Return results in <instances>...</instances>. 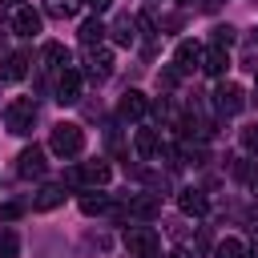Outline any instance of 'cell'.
<instances>
[{
    "label": "cell",
    "mask_w": 258,
    "mask_h": 258,
    "mask_svg": "<svg viewBox=\"0 0 258 258\" xmlns=\"http://www.w3.org/2000/svg\"><path fill=\"white\" fill-rule=\"evenodd\" d=\"M250 258H258V246H254V254H250Z\"/></svg>",
    "instance_id": "4dcf8cb0"
},
{
    "label": "cell",
    "mask_w": 258,
    "mask_h": 258,
    "mask_svg": "<svg viewBox=\"0 0 258 258\" xmlns=\"http://www.w3.org/2000/svg\"><path fill=\"white\" fill-rule=\"evenodd\" d=\"M181 4H194V0H181Z\"/></svg>",
    "instance_id": "1f68e13d"
},
{
    "label": "cell",
    "mask_w": 258,
    "mask_h": 258,
    "mask_svg": "<svg viewBox=\"0 0 258 258\" xmlns=\"http://www.w3.org/2000/svg\"><path fill=\"white\" fill-rule=\"evenodd\" d=\"M60 202H64V185H44V189L32 198V210H36V214H44V210H56Z\"/></svg>",
    "instance_id": "4fadbf2b"
},
{
    "label": "cell",
    "mask_w": 258,
    "mask_h": 258,
    "mask_svg": "<svg viewBox=\"0 0 258 258\" xmlns=\"http://www.w3.org/2000/svg\"><path fill=\"white\" fill-rule=\"evenodd\" d=\"M0 4H4V8H12V12L20 8V0H0Z\"/></svg>",
    "instance_id": "f1b7e54d"
},
{
    "label": "cell",
    "mask_w": 258,
    "mask_h": 258,
    "mask_svg": "<svg viewBox=\"0 0 258 258\" xmlns=\"http://www.w3.org/2000/svg\"><path fill=\"white\" fill-rule=\"evenodd\" d=\"M81 4H89V8H93V12H105V8H109V4H113V0H81Z\"/></svg>",
    "instance_id": "83f0119b"
},
{
    "label": "cell",
    "mask_w": 258,
    "mask_h": 258,
    "mask_svg": "<svg viewBox=\"0 0 258 258\" xmlns=\"http://www.w3.org/2000/svg\"><path fill=\"white\" fill-rule=\"evenodd\" d=\"M242 141H246V145H250V149H258V125H250V129H246V133H242Z\"/></svg>",
    "instance_id": "4316f807"
},
{
    "label": "cell",
    "mask_w": 258,
    "mask_h": 258,
    "mask_svg": "<svg viewBox=\"0 0 258 258\" xmlns=\"http://www.w3.org/2000/svg\"><path fill=\"white\" fill-rule=\"evenodd\" d=\"M230 44H234V28L230 24H218L214 28V48H230Z\"/></svg>",
    "instance_id": "d4e9b609"
},
{
    "label": "cell",
    "mask_w": 258,
    "mask_h": 258,
    "mask_svg": "<svg viewBox=\"0 0 258 258\" xmlns=\"http://www.w3.org/2000/svg\"><path fill=\"white\" fill-rule=\"evenodd\" d=\"M113 177V169H109V161H85V165H77L73 173H69V181H77V185H89V189H97V185H105Z\"/></svg>",
    "instance_id": "5b68a950"
},
{
    "label": "cell",
    "mask_w": 258,
    "mask_h": 258,
    "mask_svg": "<svg viewBox=\"0 0 258 258\" xmlns=\"http://www.w3.org/2000/svg\"><path fill=\"white\" fill-rule=\"evenodd\" d=\"M105 32H109V28L101 24V16H89V20L81 24V44H85V48H93V44H101V40H105Z\"/></svg>",
    "instance_id": "9a60e30c"
},
{
    "label": "cell",
    "mask_w": 258,
    "mask_h": 258,
    "mask_svg": "<svg viewBox=\"0 0 258 258\" xmlns=\"http://www.w3.org/2000/svg\"><path fill=\"white\" fill-rule=\"evenodd\" d=\"M105 210H113V202L105 198V194H81V214H105Z\"/></svg>",
    "instance_id": "d6986e66"
},
{
    "label": "cell",
    "mask_w": 258,
    "mask_h": 258,
    "mask_svg": "<svg viewBox=\"0 0 258 258\" xmlns=\"http://www.w3.org/2000/svg\"><path fill=\"white\" fill-rule=\"evenodd\" d=\"M40 60H44V69H69V48L64 44H44Z\"/></svg>",
    "instance_id": "e0dca14e"
},
{
    "label": "cell",
    "mask_w": 258,
    "mask_h": 258,
    "mask_svg": "<svg viewBox=\"0 0 258 258\" xmlns=\"http://www.w3.org/2000/svg\"><path fill=\"white\" fill-rule=\"evenodd\" d=\"M214 109H218L222 117L242 113V109H246V89H242V85H234V81H222V85L214 89Z\"/></svg>",
    "instance_id": "277c9868"
},
{
    "label": "cell",
    "mask_w": 258,
    "mask_h": 258,
    "mask_svg": "<svg viewBox=\"0 0 258 258\" xmlns=\"http://www.w3.org/2000/svg\"><path fill=\"white\" fill-rule=\"evenodd\" d=\"M20 214H24V206H20V202H4V206H0V218H4V222L20 218Z\"/></svg>",
    "instance_id": "484cf974"
},
{
    "label": "cell",
    "mask_w": 258,
    "mask_h": 258,
    "mask_svg": "<svg viewBox=\"0 0 258 258\" xmlns=\"http://www.w3.org/2000/svg\"><path fill=\"white\" fill-rule=\"evenodd\" d=\"M133 28H137V20H133V16H121V20L113 24V40H117V44H133V36H137Z\"/></svg>",
    "instance_id": "44dd1931"
},
{
    "label": "cell",
    "mask_w": 258,
    "mask_h": 258,
    "mask_svg": "<svg viewBox=\"0 0 258 258\" xmlns=\"http://www.w3.org/2000/svg\"><path fill=\"white\" fill-rule=\"evenodd\" d=\"M117 113H121V121H141V117L149 113V97H145L141 89H129V93L121 97Z\"/></svg>",
    "instance_id": "ba28073f"
},
{
    "label": "cell",
    "mask_w": 258,
    "mask_h": 258,
    "mask_svg": "<svg viewBox=\"0 0 258 258\" xmlns=\"http://www.w3.org/2000/svg\"><path fill=\"white\" fill-rule=\"evenodd\" d=\"M194 69H202V44L198 40H181L173 48V73L181 77V73H194Z\"/></svg>",
    "instance_id": "8992f818"
},
{
    "label": "cell",
    "mask_w": 258,
    "mask_h": 258,
    "mask_svg": "<svg viewBox=\"0 0 258 258\" xmlns=\"http://www.w3.org/2000/svg\"><path fill=\"white\" fill-rule=\"evenodd\" d=\"M12 32H16V36H36V32H40V12L28 8V4H20V8L12 12Z\"/></svg>",
    "instance_id": "30bf717a"
},
{
    "label": "cell",
    "mask_w": 258,
    "mask_h": 258,
    "mask_svg": "<svg viewBox=\"0 0 258 258\" xmlns=\"http://www.w3.org/2000/svg\"><path fill=\"white\" fill-rule=\"evenodd\" d=\"M16 250H20L16 234L12 230H0V258H16Z\"/></svg>",
    "instance_id": "cb8c5ba5"
},
{
    "label": "cell",
    "mask_w": 258,
    "mask_h": 258,
    "mask_svg": "<svg viewBox=\"0 0 258 258\" xmlns=\"http://www.w3.org/2000/svg\"><path fill=\"white\" fill-rule=\"evenodd\" d=\"M133 218H153L161 206H157V198H129V206H125Z\"/></svg>",
    "instance_id": "ffe728a7"
},
{
    "label": "cell",
    "mask_w": 258,
    "mask_h": 258,
    "mask_svg": "<svg viewBox=\"0 0 258 258\" xmlns=\"http://www.w3.org/2000/svg\"><path fill=\"white\" fill-rule=\"evenodd\" d=\"M214 258H246V246H242L238 238H222V242L214 246Z\"/></svg>",
    "instance_id": "7402d4cb"
},
{
    "label": "cell",
    "mask_w": 258,
    "mask_h": 258,
    "mask_svg": "<svg viewBox=\"0 0 258 258\" xmlns=\"http://www.w3.org/2000/svg\"><path fill=\"white\" fill-rule=\"evenodd\" d=\"M177 206H181V214L202 218V214H206V194H202V189H181V194H177Z\"/></svg>",
    "instance_id": "5bb4252c"
},
{
    "label": "cell",
    "mask_w": 258,
    "mask_h": 258,
    "mask_svg": "<svg viewBox=\"0 0 258 258\" xmlns=\"http://www.w3.org/2000/svg\"><path fill=\"white\" fill-rule=\"evenodd\" d=\"M77 4H81V0H44L48 16H60V20H64V16H73V12H77Z\"/></svg>",
    "instance_id": "603a6c76"
},
{
    "label": "cell",
    "mask_w": 258,
    "mask_h": 258,
    "mask_svg": "<svg viewBox=\"0 0 258 258\" xmlns=\"http://www.w3.org/2000/svg\"><path fill=\"white\" fill-rule=\"evenodd\" d=\"M109 73H113V52H109V48H93V52H89V77L105 81Z\"/></svg>",
    "instance_id": "7c38bea8"
},
{
    "label": "cell",
    "mask_w": 258,
    "mask_h": 258,
    "mask_svg": "<svg viewBox=\"0 0 258 258\" xmlns=\"http://www.w3.org/2000/svg\"><path fill=\"white\" fill-rule=\"evenodd\" d=\"M125 250L133 254V258H157L161 254V238H157V230L153 226H125Z\"/></svg>",
    "instance_id": "6da1fadb"
},
{
    "label": "cell",
    "mask_w": 258,
    "mask_h": 258,
    "mask_svg": "<svg viewBox=\"0 0 258 258\" xmlns=\"http://www.w3.org/2000/svg\"><path fill=\"white\" fill-rule=\"evenodd\" d=\"M56 101L60 105H77L81 101V73L77 69H60V77H56Z\"/></svg>",
    "instance_id": "52a82bcc"
},
{
    "label": "cell",
    "mask_w": 258,
    "mask_h": 258,
    "mask_svg": "<svg viewBox=\"0 0 258 258\" xmlns=\"http://www.w3.org/2000/svg\"><path fill=\"white\" fill-rule=\"evenodd\" d=\"M16 173H20V177H40V173H44V149H40V145L20 149V157H16Z\"/></svg>",
    "instance_id": "9c48e42d"
},
{
    "label": "cell",
    "mask_w": 258,
    "mask_h": 258,
    "mask_svg": "<svg viewBox=\"0 0 258 258\" xmlns=\"http://www.w3.org/2000/svg\"><path fill=\"white\" fill-rule=\"evenodd\" d=\"M226 69H230V52L226 48H202V73H210V77H226Z\"/></svg>",
    "instance_id": "8fae6325"
},
{
    "label": "cell",
    "mask_w": 258,
    "mask_h": 258,
    "mask_svg": "<svg viewBox=\"0 0 258 258\" xmlns=\"http://www.w3.org/2000/svg\"><path fill=\"white\" fill-rule=\"evenodd\" d=\"M165 258H189V254H185V250H173V254H165Z\"/></svg>",
    "instance_id": "f546056e"
},
{
    "label": "cell",
    "mask_w": 258,
    "mask_h": 258,
    "mask_svg": "<svg viewBox=\"0 0 258 258\" xmlns=\"http://www.w3.org/2000/svg\"><path fill=\"white\" fill-rule=\"evenodd\" d=\"M48 145H52V153H60V157H77V153L85 149V133H81V125L60 121V125H52Z\"/></svg>",
    "instance_id": "3957f363"
},
{
    "label": "cell",
    "mask_w": 258,
    "mask_h": 258,
    "mask_svg": "<svg viewBox=\"0 0 258 258\" xmlns=\"http://www.w3.org/2000/svg\"><path fill=\"white\" fill-rule=\"evenodd\" d=\"M157 145H161V141H157V133H153V129H137L133 149H137L141 157H153V153H157Z\"/></svg>",
    "instance_id": "ac0fdd59"
},
{
    "label": "cell",
    "mask_w": 258,
    "mask_h": 258,
    "mask_svg": "<svg viewBox=\"0 0 258 258\" xmlns=\"http://www.w3.org/2000/svg\"><path fill=\"white\" fill-rule=\"evenodd\" d=\"M4 125H8V133H16V137L32 133V125H36V105H32V97H16V101L4 109Z\"/></svg>",
    "instance_id": "7a4b0ae2"
},
{
    "label": "cell",
    "mask_w": 258,
    "mask_h": 258,
    "mask_svg": "<svg viewBox=\"0 0 258 258\" xmlns=\"http://www.w3.org/2000/svg\"><path fill=\"white\" fill-rule=\"evenodd\" d=\"M24 73H28V52H12L0 69V81H20Z\"/></svg>",
    "instance_id": "2e32d148"
}]
</instances>
